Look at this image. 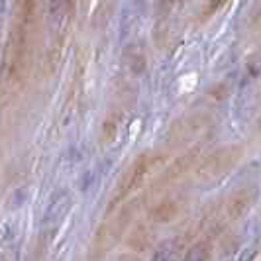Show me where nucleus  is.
I'll list each match as a JSON object with an SVG mask.
<instances>
[{"mask_svg": "<svg viewBox=\"0 0 261 261\" xmlns=\"http://www.w3.org/2000/svg\"><path fill=\"white\" fill-rule=\"evenodd\" d=\"M224 0H212V6H214V8H216V6H220V4H222Z\"/></svg>", "mask_w": 261, "mask_h": 261, "instance_id": "nucleus-1", "label": "nucleus"}]
</instances>
